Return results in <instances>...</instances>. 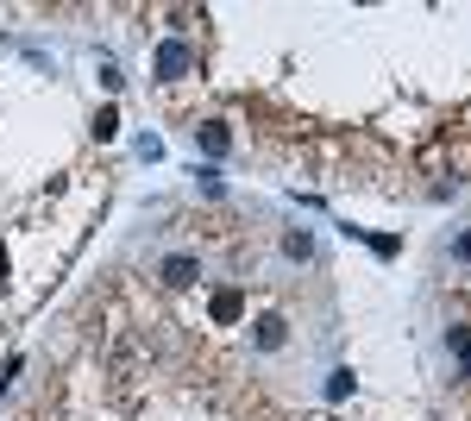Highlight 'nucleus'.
<instances>
[{"label":"nucleus","instance_id":"nucleus-1","mask_svg":"<svg viewBox=\"0 0 471 421\" xmlns=\"http://www.w3.org/2000/svg\"><path fill=\"white\" fill-rule=\"evenodd\" d=\"M189 70H195V51H189L183 38H164V44H157V82H183Z\"/></svg>","mask_w":471,"mask_h":421},{"label":"nucleus","instance_id":"nucleus-2","mask_svg":"<svg viewBox=\"0 0 471 421\" xmlns=\"http://www.w3.org/2000/svg\"><path fill=\"white\" fill-rule=\"evenodd\" d=\"M283 340H289V321L283 314H258L251 321V346L258 352H283Z\"/></svg>","mask_w":471,"mask_h":421},{"label":"nucleus","instance_id":"nucleus-3","mask_svg":"<svg viewBox=\"0 0 471 421\" xmlns=\"http://www.w3.org/2000/svg\"><path fill=\"white\" fill-rule=\"evenodd\" d=\"M157 277H164V289H189V283L202 277V265H195L189 252H170V258L157 265Z\"/></svg>","mask_w":471,"mask_h":421},{"label":"nucleus","instance_id":"nucleus-4","mask_svg":"<svg viewBox=\"0 0 471 421\" xmlns=\"http://www.w3.org/2000/svg\"><path fill=\"white\" fill-rule=\"evenodd\" d=\"M195 145H202V157H227L233 151V126L227 120H202L195 126Z\"/></svg>","mask_w":471,"mask_h":421},{"label":"nucleus","instance_id":"nucleus-5","mask_svg":"<svg viewBox=\"0 0 471 421\" xmlns=\"http://www.w3.org/2000/svg\"><path fill=\"white\" fill-rule=\"evenodd\" d=\"M283 252L308 265V258H315V233H308V227H296V233H283Z\"/></svg>","mask_w":471,"mask_h":421},{"label":"nucleus","instance_id":"nucleus-6","mask_svg":"<svg viewBox=\"0 0 471 421\" xmlns=\"http://www.w3.org/2000/svg\"><path fill=\"white\" fill-rule=\"evenodd\" d=\"M239 314H245V295L239 289H221L214 295V321H239Z\"/></svg>","mask_w":471,"mask_h":421},{"label":"nucleus","instance_id":"nucleus-7","mask_svg":"<svg viewBox=\"0 0 471 421\" xmlns=\"http://www.w3.org/2000/svg\"><path fill=\"white\" fill-rule=\"evenodd\" d=\"M340 397H353V371H346V365L327 371V403H340Z\"/></svg>","mask_w":471,"mask_h":421},{"label":"nucleus","instance_id":"nucleus-8","mask_svg":"<svg viewBox=\"0 0 471 421\" xmlns=\"http://www.w3.org/2000/svg\"><path fill=\"white\" fill-rule=\"evenodd\" d=\"M195 189H202V195H227V182H221V170H195Z\"/></svg>","mask_w":471,"mask_h":421},{"label":"nucleus","instance_id":"nucleus-9","mask_svg":"<svg viewBox=\"0 0 471 421\" xmlns=\"http://www.w3.org/2000/svg\"><path fill=\"white\" fill-rule=\"evenodd\" d=\"M119 133V114L114 108H101V114H95V139H114Z\"/></svg>","mask_w":471,"mask_h":421},{"label":"nucleus","instance_id":"nucleus-10","mask_svg":"<svg viewBox=\"0 0 471 421\" xmlns=\"http://www.w3.org/2000/svg\"><path fill=\"white\" fill-rule=\"evenodd\" d=\"M471 346V327H447V352H453V359H459V352H466Z\"/></svg>","mask_w":471,"mask_h":421},{"label":"nucleus","instance_id":"nucleus-11","mask_svg":"<svg viewBox=\"0 0 471 421\" xmlns=\"http://www.w3.org/2000/svg\"><path fill=\"white\" fill-rule=\"evenodd\" d=\"M453 258H459V265H471V233H459V239H453Z\"/></svg>","mask_w":471,"mask_h":421},{"label":"nucleus","instance_id":"nucleus-12","mask_svg":"<svg viewBox=\"0 0 471 421\" xmlns=\"http://www.w3.org/2000/svg\"><path fill=\"white\" fill-rule=\"evenodd\" d=\"M459 371H466V378H471V346H466V352H459Z\"/></svg>","mask_w":471,"mask_h":421}]
</instances>
